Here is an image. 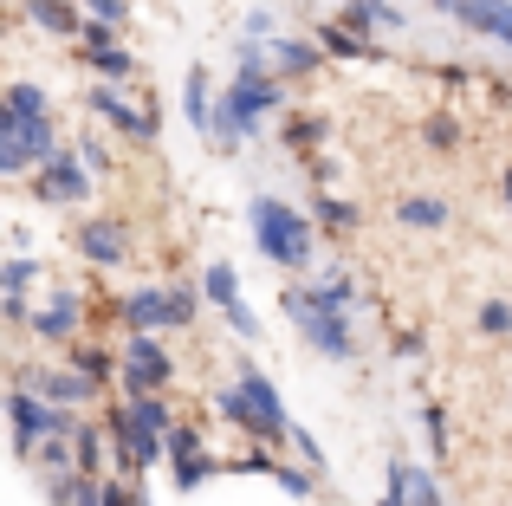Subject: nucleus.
I'll list each match as a JSON object with an SVG mask.
<instances>
[{"label":"nucleus","mask_w":512,"mask_h":506,"mask_svg":"<svg viewBox=\"0 0 512 506\" xmlns=\"http://www.w3.org/2000/svg\"><path fill=\"white\" fill-rule=\"evenodd\" d=\"M454 13H461L467 26H480V33H493V39L512 46V7H506V0H461Z\"/></svg>","instance_id":"obj_8"},{"label":"nucleus","mask_w":512,"mask_h":506,"mask_svg":"<svg viewBox=\"0 0 512 506\" xmlns=\"http://www.w3.org/2000/svg\"><path fill=\"white\" fill-rule=\"evenodd\" d=\"M318 215H325L331 228H357V208H350V202H331V195L318 202Z\"/></svg>","instance_id":"obj_19"},{"label":"nucleus","mask_w":512,"mask_h":506,"mask_svg":"<svg viewBox=\"0 0 512 506\" xmlns=\"http://www.w3.org/2000/svg\"><path fill=\"white\" fill-rule=\"evenodd\" d=\"M350 20H357V26H389V20H396V7H383V0H357Z\"/></svg>","instance_id":"obj_18"},{"label":"nucleus","mask_w":512,"mask_h":506,"mask_svg":"<svg viewBox=\"0 0 512 506\" xmlns=\"http://www.w3.org/2000/svg\"><path fill=\"white\" fill-rule=\"evenodd\" d=\"M13 422H20V429H13V435H20V448H33L39 435H52V442H59V435L72 429V422H65L59 409L33 403V390H13Z\"/></svg>","instance_id":"obj_6"},{"label":"nucleus","mask_w":512,"mask_h":506,"mask_svg":"<svg viewBox=\"0 0 512 506\" xmlns=\"http://www.w3.org/2000/svg\"><path fill=\"white\" fill-rule=\"evenodd\" d=\"M124 370H130V390H150V383H163V377H169L163 344H156V338H137V344L124 351Z\"/></svg>","instance_id":"obj_7"},{"label":"nucleus","mask_w":512,"mask_h":506,"mask_svg":"<svg viewBox=\"0 0 512 506\" xmlns=\"http://www.w3.org/2000/svg\"><path fill=\"white\" fill-rule=\"evenodd\" d=\"M188 117H195V124H201V130H208V124H214V117H208V78H201V72H195V78H188Z\"/></svg>","instance_id":"obj_17"},{"label":"nucleus","mask_w":512,"mask_h":506,"mask_svg":"<svg viewBox=\"0 0 512 506\" xmlns=\"http://www.w3.org/2000/svg\"><path fill=\"white\" fill-rule=\"evenodd\" d=\"M39 26H52V33H78V13L72 7H65V0H39Z\"/></svg>","instance_id":"obj_15"},{"label":"nucleus","mask_w":512,"mask_h":506,"mask_svg":"<svg viewBox=\"0 0 512 506\" xmlns=\"http://www.w3.org/2000/svg\"><path fill=\"white\" fill-rule=\"evenodd\" d=\"M26 279H33V266H26V260H13V266H7V299H20V292H26Z\"/></svg>","instance_id":"obj_23"},{"label":"nucleus","mask_w":512,"mask_h":506,"mask_svg":"<svg viewBox=\"0 0 512 506\" xmlns=\"http://www.w3.org/2000/svg\"><path fill=\"white\" fill-rule=\"evenodd\" d=\"M480 325H487L493 338H500V331H512V305H487V312H480Z\"/></svg>","instance_id":"obj_22"},{"label":"nucleus","mask_w":512,"mask_h":506,"mask_svg":"<svg viewBox=\"0 0 512 506\" xmlns=\"http://www.w3.org/2000/svg\"><path fill=\"white\" fill-rule=\"evenodd\" d=\"M240 396H247V409H253V435H260V442H279V435L292 429V422H286V409H279V396L266 390V377H260V370H247Z\"/></svg>","instance_id":"obj_5"},{"label":"nucleus","mask_w":512,"mask_h":506,"mask_svg":"<svg viewBox=\"0 0 512 506\" xmlns=\"http://www.w3.org/2000/svg\"><path fill=\"white\" fill-rule=\"evenodd\" d=\"M253 241H260L273 260H286V266H305L312 260V228H305L299 215H292L286 202H253Z\"/></svg>","instance_id":"obj_3"},{"label":"nucleus","mask_w":512,"mask_h":506,"mask_svg":"<svg viewBox=\"0 0 512 506\" xmlns=\"http://www.w3.org/2000/svg\"><path fill=\"white\" fill-rule=\"evenodd\" d=\"M124 318L130 325H188V318H195V299H188V292H130Z\"/></svg>","instance_id":"obj_4"},{"label":"nucleus","mask_w":512,"mask_h":506,"mask_svg":"<svg viewBox=\"0 0 512 506\" xmlns=\"http://www.w3.org/2000/svg\"><path fill=\"white\" fill-rule=\"evenodd\" d=\"M98 111H104V117H111V124H117V130H130V137H156V117H143V111H130V104H124V98H111V91H104V98H98Z\"/></svg>","instance_id":"obj_12"},{"label":"nucleus","mask_w":512,"mask_h":506,"mask_svg":"<svg viewBox=\"0 0 512 506\" xmlns=\"http://www.w3.org/2000/svg\"><path fill=\"white\" fill-rule=\"evenodd\" d=\"M85 253H91V260H117L124 241H117V228H85Z\"/></svg>","instance_id":"obj_16"},{"label":"nucleus","mask_w":512,"mask_h":506,"mask_svg":"<svg viewBox=\"0 0 512 506\" xmlns=\"http://www.w3.org/2000/svg\"><path fill=\"white\" fill-rule=\"evenodd\" d=\"M91 13H104V26H111V20H124V0H91Z\"/></svg>","instance_id":"obj_26"},{"label":"nucleus","mask_w":512,"mask_h":506,"mask_svg":"<svg viewBox=\"0 0 512 506\" xmlns=\"http://www.w3.org/2000/svg\"><path fill=\"white\" fill-rule=\"evenodd\" d=\"M39 189H46V202H78L85 195V169L72 156H46V182Z\"/></svg>","instance_id":"obj_9"},{"label":"nucleus","mask_w":512,"mask_h":506,"mask_svg":"<svg viewBox=\"0 0 512 506\" xmlns=\"http://www.w3.org/2000/svg\"><path fill=\"white\" fill-rule=\"evenodd\" d=\"M78 461H85V468L98 461V435H91V429H78Z\"/></svg>","instance_id":"obj_25"},{"label":"nucleus","mask_w":512,"mask_h":506,"mask_svg":"<svg viewBox=\"0 0 512 506\" xmlns=\"http://www.w3.org/2000/svg\"><path fill=\"white\" fill-rule=\"evenodd\" d=\"M33 331H46V338H72V331H78V299H72V292H59V299L39 312Z\"/></svg>","instance_id":"obj_11"},{"label":"nucleus","mask_w":512,"mask_h":506,"mask_svg":"<svg viewBox=\"0 0 512 506\" xmlns=\"http://www.w3.org/2000/svg\"><path fill=\"white\" fill-rule=\"evenodd\" d=\"M169 448H175V474H182V487H195L201 481V442H195V429H175Z\"/></svg>","instance_id":"obj_13"},{"label":"nucleus","mask_w":512,"mask_h":506,"mask_svg":"<svg viewBox=\"0 0 512 506\" xmlns=\"http://www.w3.org/2000/svg\"><path fill=\"white\" fill-rule=\"evenodd\" d=\"M325 46H331V52H344V59H357L363 39H350V33H325Z\"/></svg>","instance_id":"obj_24"},{"label":"nucleus","mask_w":512,"mask_h":506,"mask_svg":"<svg viewBox=\"0 0 512 506\" xmlns=\"http://www.w3.org/2000/svg\"><path fill=\"white\" fill-rule=\"evenodd\" d=\"M454 7H461V0H454Z\"/></svg>","instance_id":"obj_28"},{"label":"nucleus","mask_w":512,"mask_h":506,"mask_svg":"<svg viewBox=\"0 0 512 506\" xmlns=\"http://www.w3.org/2000/svg\"><path fill=\"white\" fill-rule=\"evenodd\" d=\"M98 72H104V78H130V52L104 46V52H98Z\"/></svg>","instance_id":"obj_20"},{"label":"nucleus","mask_w":512,"mask_h":506,"mask_svg":"<svg viewBox=\"0 0 512 506\" xmlns=\"http://www.w3.org/2000/svg\"><path fill=\"white\" fill-rule=\"evenodd\" d=\"M279 65H286V72H312V52H305V46H279Z\"/></svg>","instance_id":"obj_21"},{"label":"nucleus","mask_w":512,"mask_h":506,"mask_svg":"<svg viewBox=\"0 0 512 506\" xmlns=\"http://www.w3.org/2000/svg\"><path fill=\"white\" fill-rule=\"evenodd\" d=\"M33 390H46L52 403H78V396H91V377H33Z\"/></svg>","instance_id":"obj_14"},{"label":"nucleus","mask_w":512,"mask_h":506,"mask_svg":"<svg viewBox=\"0 0 512 506\" xmlns=\"http://www.w3.org/2000/svg\"><path fill=\"white\" fill-rule=\"evenodd\" d=\"M7 143H0V169H26V156L46 150L52 156V117H46V98L33 85H13L7 91V117H0Z\"/></svg>","instance_id":"obj_1"},{"label":"nucleus","mask_w":512,"mask_h":506,"mask_svg":"<svg viewBox=\"0 0 512 506\" xmlns=\"http://www.w3.org/2000/svg\"><path fill=\"white\" fill-rule=\"evenodd\" d=\"M208 299L221 305V312L234 318L240 331H260V325H253V312H247V305H240V292H234V273H227V266H208Z\"/></svg>","instance_id":"obj_10"},{"label":"nucleus","mask_w":512,"mask_h":506,"mask_svg":"<svg viewBox=\"0 0 512 506\" xmlns=\"http://www.w3.org/2000/svg\"><path fill=\"white\" fill-rule=\"evenodd\" d=\"M266 104H279V91H273V78L260 72V59H247V65H240V78H234V91H227V104H221V117H214V137H221V143L247 137L253 117H260Z\"/></svg>","instance_id":"obj_2"},{"label":"nucleus","mask_w":512,"mask_h":506,"mask_svg":"<svg viewBox=\"0 0 512 506\" xmlns=\"http://www.w3.org/2000/svg\"><path fill=\"white\" fill-rule=\"evenodd\" d=\"M78 506H104V487H98V481H85V487H78Z\"/></svg>","instance_id":"obj_27"}]
</instances>
